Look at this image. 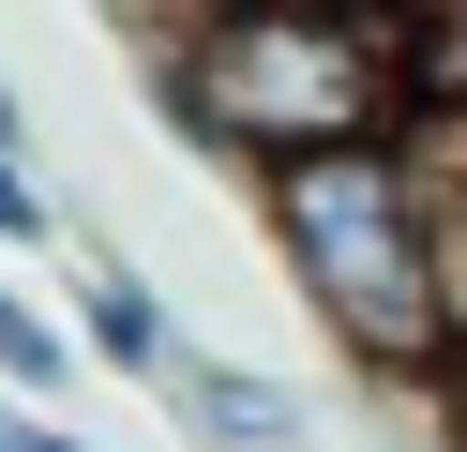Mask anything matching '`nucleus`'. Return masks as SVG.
<instances>
[{"instance_id": "8", "label": "nucleus", "mask_w": 467, "mask_h": 452, "mask_svg": "<svg viewBox=\"0 0 467 452\" xmlns=\"http://www.w3.org/2000/svg\"><path fill=\"white\" fill-rule=\"evenodd\" d=\"M437 437L467 452V362H452V377H437Z\"/></svg>"}, {"instance_id": "10", "label": "nucleus", "mask_w": 467, "mask_h": 452, "mask_svg": "<svg viewBox=\"0 0 467 452\" xmlns=\"http://www.w3.org/2000/svg\"><path fill=\"white\" fill-rule=\"evenodd\" d=\"M31 452H106V437H61V422H31Z\"/></svg>"}, {"instance_id": "2", "label": "nucleus", "mask_w": 467, "mask_h": 452, "mask_svg": "<svg viewBox=\"0 0 467 452\" xmlns=\"http://www.w3.org/2000/svg\"><path fill=\"white\" fill-rule=\"evenodd\" d=\"M256 211H272V257L317 301L332 362L377 377V392H407V407H437L467 331H452V257H437L422 136H362V151H317V166H272Z\"/></svg>"}, {"instance_id": "4", "label": "nucleus", "mask_w": 467, "mask_h": 452, "mask_svg": "<svg viewBox=\"0 0 467 452\" xmlns=\"http://www.w3.org/2000/svg\"><path fill=\"white\" fill-rule=\"evenodd\" d=\"M166 422H182L196 452H302V392L256 377V362H212V347L166 377Z\"/></svg>"}, {"instance_id": "3", "label": "nucleus", "mask_w": 467, "mask_h": 452, "mask_svg": "<svg viewBox=\"0 0 467 452\" xmlns=\"http://www.w3.org/2000/svg\"><path fill=\"white\" fill-rule=\"evenodd\" d=\"M76 347H91L106 377H136V392H166V377L196 362V347H182V317H166V301L136 287L121 257H106V241H76Z\"/></svg>"}, {"instance_id": "11", "label": "nucleus", "mask_w": 467, "mask_h": 452, "mask_svg": "<svg viewBox=\"0 0 467 452\" xmlns=\"http://www.w3.org/2000/svg\"><path fill=\"white\" fill-rule=\"evenodd\" d=\"M0 452H31V422H16V407H0Z\"/></svg>"}, {"instance_id": "1", "label": "nucleus", "mask_w": 467, "mask_h": 452, "mask_svg": "<svg viewBox=\"0 0 467 452\" xmlns=\"http://www.w3.org/2000/svg\"><path fill=\"white\" fill-rule=\"evenodd\" d=\"M437 76V16H151V106L166 136L226 151V166H317V151L407 136Z\"/></svg>"}, {"instance_id": "5", "label": "nucleus", "mask_w": 467, "mask_h": 452, "mask_svg": "<svg viewBox=\"0 0 467 452\" xmlns=\"http://www.w3.org/2000/svg\"><path fill=\"white\" fill-rule=\"evenodd\" d=\"M407 136H422V181H437V257H452V331H467V90H437Z\"/></svg>"}, {"instance_id": "6", "label": "nucleus", "mask_w": 467, "mask_h": 452, "mask_svg": "<svg viewBox=\"0 0 467 452\" xmlns=\"http://www.w3.org/2000/svg\"><path fill=\"white\" fill-rule=\"evenodd\" d=\"M0 392H76V331L0 287Z\"/></svg>"}, {"instance_id": "9", "label": "nucleus", "mask_w": 467, "mask_h": 452, "mask_svg": "<svg viewBox=\"0 0 467 452\" xmlns=\"http://www.w3.org/2000/svg\"><path fill=\"white\" fill-rule=\"evenodd\" d=\"M0 151H31V106H16V76H0Z\"/></svg>"}, {"instance_id": "7", "label": "nucleus", "mask_w": 467, "mask_h": 452, "mask_svg": "<svg viewBox=\"0 0 467 452\" xmlns=\"http://www.w3.org/2000/svg\"><path fill=\"white\" fill-rule=\"evenodd\" d=\"M0 241H61V196L31 181V151H0Z\"/></svg>"}]
</instances>
